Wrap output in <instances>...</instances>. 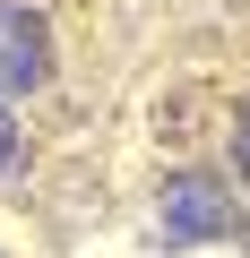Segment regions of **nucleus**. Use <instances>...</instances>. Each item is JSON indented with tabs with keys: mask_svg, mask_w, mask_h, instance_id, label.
<instances>
[{
	"mask_svg": "<svg viewBox=\"0 0 250 258\" xmlns=\"http://www.w3.org/2000/svg\"><path fill=\"white\" fill-rule=\"evenodd\" d=\"M241 232V198H233V181L224 172H207V164H181V172H164V189H156V249H198V241H233Z\"/></svg>",
	"mask_w": 250,
	"mask_h": 258,
	"instance_id": "f257e3e1",
	"label": "nucleus"
},
{
	"mask_svg": "<svg viewBox=\"0 0 250 258\" xmlns=\"http://www.w3.org/2000/svg\"><path fill=\"white\" fill-rule=\"evenodd\" d=\"M52 86V26L26 0H0V103Z\"/></svg>",
	"mask_w": 250,
	"mask_h": 258,
	"instance_id": "f03ea898",
	"label": "nucleus"
},
{
	"mask_svg": "<svg viewBox=\"0 0 250 258\" xmlns=\"http://www.w3.org/2000/svg\"><path fill=\"white\" fill-rule=\"evenodd\" d=\"M18 172V103H0V181Z\"/></svg>",
	"mask_w": 250,
	"mask_h": 258,
	"instance_id": "7ed1b4c3",
	"label": "nucleus"
},
{
	"mask_svg": "<svg viewBox=\"0 0 250 258\" xmlns=\"http://www.w3.org/2000/svg\"><path fill=\"white\" fill-rule=\"evenodd\" d=\"M233 172L250 181V103H241V120H233Z\"/></svg>",
	"mask_w": 250,
	"mask_h": 258,
	"instance_id": "20e7f679",
	"label": "nucleus"
}]
</instances>
